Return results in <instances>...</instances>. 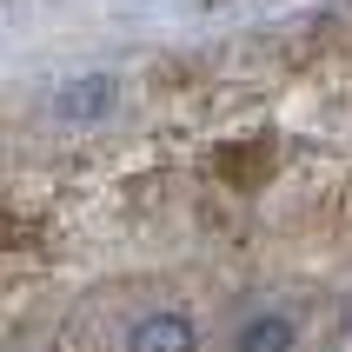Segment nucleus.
<instances>
[{
  "label": "nucleus",
  "instance_id": "obj_4",
  "mask_svg": "<svg viewBox=\"0 0 352 352\" xmlns=\"http://www.w3.org/2000/svg\"><path fill=\"white\" fill-rule=\"evenodd\" d=\"M346 326H352V306H346Z\"/></svg>",
  "mask_w": 352,
  "mask_h": 352
},
{
  "label": "nucleus",
  "instance_id": "obj_3",
  "mask_svg": "<svg viewBox=\"0 0 352 352\" xmlns=\"http://www.w3.org/2000/svg\"><path fill=\"white\" fill-rule=\"evenodd\" d=\"M239 352H293V319L286 313H259L239 326Z\"/></svg>",
  "mask_w": 352,
  "mask_h": 352
},
{
  "label": "nucleus",
  "instance_id": "obj_2",
  "mask_svg": "<svg viewBox=\"0 0 352 352\" xmlns=\"http://www.w3.org/2000/svg\"><path fill=\"white\" fill-rule=\"evenodd\" d=\"M193 346H199V333L186 313H146L133 326V352H193Z\"/></svg>",
  "mask_w": 352,
  "mask_h": 352
},
{
  "label": "nucleus",
  "instance_id": "obj_1",
  "mask_svg": "<svg viewBox=\"0 0 352 352\" xmlns=\"http://www.w3.org/2000/svg\"><path fill=\"white\" fill-rule=\"evenodd\" d=\"M113 80L107 74H87V80H67V87H60L54 94V113L67 120V126H94V120H107L113 113Z\"/></svg>",
  "mask_w": 352,
  "mask_h": 352
}]
</instances>
